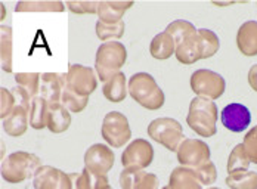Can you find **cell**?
Wrapping results in <instances>:
<instances>
[{"label":"cell","instance_id":"1","mask_svg":"<svg viewBox=\"0 0 257 189\" xmlns=\"http://www.w3.org/2000/svg\"><path fill=\"white\" fill-rule=\"evenodd\" d=\"M217 118H219V111L217 105L206 98H194L191 101L186 123L188 126L203 137H211L217 132Z\"/></svg>","mask_w":257,"mask_h":189},{"label":"cell","instance_id":"2","mask_svg":"<svg viewBox=\"0 0 257 189\" xmlns=\"http://www.w3.org/2000/svg\"><path fill=\"white\" fill-rule=\"evenodd\" d=\"M128 95L141 107L150 111L160 109L164 105L166 96L155 79L148 73L133 74L128 80Z\"/></svg>","mask_w":257,"mask_h":189},{"label":"cell","instance_id":"3","mask_svg":"<svg viewBox=\"0 0 257 189\" xmlns=\"http://www.w3.org/2000/svg\"><path fill=\"white\" fill-rule=\"evenodd\" d=\"M43 161L26 151H17L9 154L2 162V176L9 183H20L36 176V173L43 167Z\"/></svg>","mask_w":257,"mask_h":189},{"label":"cell","instance_id":"4","mask_svg":"<svg viewBox=\"0 0 257 189\" xmlns=\"http://www.w3.org/2000/svg\"><path fill=\"white\" fill-rule=\"evenodd\" d=\"M127 61V51L118 42H106L102 43L96 51L95 59V71L103 83L120 73L121 67Z\"/></svg>","mask_w":257,"mask_h":189},{"label":"cell","instance_id":"5","mask_svg":"<svg viewBox=\"0 0 257 189\" xmlns=\"http://www.w3.org/2000/svg\"><path fill=\"white\" fill-rule=\"evenodd\" d=\"M148 135L154 142L163 145L172 152H178L180 143L185 140L182 124L170 117H160L151 121L148 126Z\"/></svg>","mask_w":257,"mask_h":189},{"label":"cell","instance_id":"6","mask_svg":"<svg viewBox=\"0 0 257 189\" xmlns=\"http://www.w3.org/2000/svg\"><path fill=\"white\" fill-rule=\"evenodd\" d=\"M191 89L200 98H206L210 101H216L222 98L226 89L225 79L207 68H201L192 73L191 76Z\"/></svg>","mask_w":257,"mask_h":189},{"label":"cell","instance_id":"7","mask_svg":"<svg viewBox=\"0 0 257 189\" xmlns=\"http://www.w3.org/2000/svg\"><path fill=\"white\" fill-rule=\"evenodd\" d=\"M103 140L112 148H121L132 137L127 117L118 111H111L105 115L101 127Z\"/></svg>","mask_w":257,"mask_h":189},{"label":"cell","instance_id":"8","mask_svg":"<svg viewBox=\"0 0 257 189\" xmlns=\"http://www.w3.org/2000/svg\"><path fill=\"white\" fill-rule=\"evenodd\" d=\"M65 76H67V87H70L80 96L89 98L98 87V74L90 67L71 64Z\"/></svg>","mask_w":257,"mask_h":189},{"label":"cell","instance_id":"9","mask_svg":"<svg viewBox=\"0 0 257 189\" xmlns=\"http://www.w3.org/2000/svg\"><path fill=\"white\" fill-rule=\"evenodd\" d=\"M154 160V148L147 139H135L126 146L121 154V164L124 168L144 170Z\"/></svg>","mask_w":257,"mask_h":189},{"label":"cell","instance_id":"10","mask_svg":"<svg viewBox=\"0 0 257 189\" xmlns=\"http://www.w3.org/2000/svg\"><path fill=\"white\" fill-rule=\"evenodd\" d=\"M210 148L200 139H185L178 149V161L183 167L197 168L210 161Z\"/></svg>","mask_w":257,"mask_h":189},{"label":"cell","instance_id":"11","mask_svg":"<svg viewBox=\"0 0 257 189\" xmlns=\"http://www.w3.org/2000/svg\"><path fill=\"white\" fill-rule=\"evenodd\" d=\"M115 155L112 149L103 143H95L84 154V167L93 176H105L114 165Z\"/></svg>","mask_w":257,"mask_h":189},{"label":"cell","instance_id":"12","mask_svg":"<svg viewBox=\"0 0 257 189\" xmlns=\"http://www.w3.org/2000/svg\"><path fill=\"white\" fill-rule=\"evenodd\" d=\"M34 189H74L71 174L52 165H43L33 179Z\"/></svg>","mask_w":257,"mask_h":189},{"label":"cell","instance_id":"13","mask_svg":"<svg viewBox=\"0 0 257 189\" xmlns=\"http://www.w3.org/2000/svg\"><path fill=\"white\" fill-rule=\"evenodd\" d=\"M222 124L233 133H241L247 130L251 123V112L242 104H229L220 112Z\"/></svg>","mask_w":257,"mask_h":189},{"label":"cell","instance_id":"14","mask_svg":"<svg viewBox=\"0 0 257 189\" xmlns=\"http://www.w3.org/2000/svg\"><path fill=\"white\" fill-rule=\"evenodd\" d=\"M67 84V76L61 73H43L42 74V86H40V95L45 98L49 104L61 102L64 87Z\"/></svg>","mask_w":257,"mask_h":189},{"label":"cell","instance_id":"15","mask_svg":"<svg viewBox=\"0 0 257 189\" xmlns=\"http://www.w3.org/2000/svg\"><path fill=\"white\" fill-rule=\"evenodd\" d=\"M236 46L245 56L257 55V21H245L236 33Z\"/></svg>","mask_w":257,"mask_h":189},{"label":"cell","instance_id":"16","mask_svg":"<svg viewBox=\"0 0 257 189\" xmlns=\"http://www.w3.org/2000/svg\"><path fill=\"white\" fill-rule=\"evenodd\" d=\"M28 126H30V111L20 105H15L14 111L3 120V130L14 137L24 135Z\"/></svg>","mask_w":257,"mask_h":189},{"label":"cell","instance_id":"17","mask_svg":"<svg viewBox=\"0 0 257 189\" xmlns=\"http://www.w3.org/2000/svg\"><path fill=\"white\" fill-rule=\"evenodd\" d=\"M71 126V114L62 102L49 104L48 129L52 133H64Z\"/></svg>","mask_w":257,"mask_h":189},{"label":"cell","instance_id":"18","mask_svg":"<svg viewBox=\"0 0 257 189\" xmlns=\"http://www.w3.org/2000/svg\"><path fill=\"white\" fill-rule=\"evenodd\" d=\"M169 188L170 189H203L201 182L198 180L194 168L191 167H176L170 173L169 179Z\"/></svg>","mask_w":257,"mask_h":189},{"label":"cell","instance_id":"19","mask_svg":"<svg viewBox=\"0 0 257 189\" xmlns=\"http://www.w3.org/2000/svg\"><path fill=\"white\" fill-rule=\"evenodd\" d=\"M133 6V2H99L98 6V17L99 21L106 24H115L123 21V15Z\"/></svg>","mask_w":257,"mask_h":189},{"label":"cell","instance_id":"20","mask_svg":"<svg viewBox=\"0 0 257 189\" xmlns=\"http://www.w3.org/2000/svg\"><path fill=\"white\" fill-rule=\"evenodd\" d=\"M102 92L103 96L109 102H114V104L123 102L128 95V81L126 80V74L120 71L118 74L111 77L103 84Z\"/></svg>","mask_w":257,"mask_h":189},{"label":"cell","instance_id":"21","mask_svg":"<svg viewBox=\"0 0 257 189\" xmlns=\"http://www.w3.org/2000/svg\"><path fill=\"white\" fill-rule=\"evenodd\" d=\"M176 59L180 64L191 65L195 64L197 61L203 59V52H201V45H200V36L198 33L186 39L179 46H176Z\"/></svg>","mask_w":257,"mask_h":189},{"label":"cell","instance_id":"22","mask_svg":"<svg viewBox=\"0 0 257 189\" xmlns=\"http://www.w3.org/2000/svg\"><path fill=\"white\" fill-rule=\"evenodd\" d=\"M150 52L153 55V58L158 61H166L173 54H176V43L172 39V36H169L166 31L157 34L151 45H150Z\"/></svg>","mask_w":257,"mask_h":189},{"label":"cell","instance_id":"23","mask_svg":"<svg viewBox=\"0 0 257 189\" xmlns=\"http://www.w3.org/2000/svg\"><path fill=\"white\" fill-rule=\"evenodd\" d=\"M48 115H49V102L42 96H36L33 99L30 109V126L36 130H42L48 127Z\"/></svg>","mask_w":257,"mask_h":189},{"label":"cell","instance_id":"24","mask_svg":"<svg viewBox=\"0 0 257 189\" xmlns=\"http://www.w3.org/2000/svg\"><path fill=\"white\" fill-rule=\"evenodd\" d=\"M0 54H2V68L5 73H12V27H0Z\"/></svg>","mask_w":257,"mask_h":189},{"label":"cell","instance_id":"25","mask_svg":"<svg viewBox=\"0 0 257 189\" xmlns=\"http://www.w3.org/2000/svg\"><path fill=\"white\" fill-rule=\"evenodd\" d=\"M166 33L169 36H172V39L175 40L176 46H179L180 43H183L186 39H189L191 36L197 34L198 30L194 27V24H191L189 21H185V20H176L173 23H170L167 28H166Z\"/></svg>","mask_w":257,"mask_h":189},{"label":"cell","instance_id":"26","mask_svg":"<svg viewBox=\"0 0 257 189\" xmlns=\"http://www.w3.org/2000/svg\"><path fill=\"white\" fill-rule=\"evenodd\" d=\"M250 164H251V160H250V157H248V154L245 151L244 143H239L232 149V152L229 154V160H228V167L226 168H228V173L232 174V173H236V171L248 170Z\"/></svg>","mask_w":257,"mask_h":189},{"label":"cell","instance_id":"27","mask_svg":"<svg viewBox=\"0 0 257 189\" xmlns=\"http://www.w3.org/2000/svg\"><path fill=\"white\" fill-rule=\"evenodd\" d=\"M226 185L231 189H257V171H236L228 174Z\"/></svg>","mask_w":257,"mask_h":189},{"label":"cell","instance_id":"28","mask_svg":"<svg viewBox=\"0 0 257 189\" xmlns=\"http://www.w3.org/2000/svg\"><path fill=\"white\" fill-rule=\"evenodd\" d=\"M62 2H21L17 5V12H64Z\"/></svg>","mask_w":257,"mask_h":189},{"label":"cell","instance_id":"29","mask_svg":"<svg viewBox=\"0 0 257 189\" xmlns=\"http://www.w3.org/2000/svg\"><path fill=\"white\" fill-rule=\"evenodd\" d=\"M124 21H120V23H115V24H106L102 21H98L96 23V37L102 42H115L118 39H121L124 36Z\"/></svg>","mask_w":257,"mask_h":189},{"label":"cell","instance_id":"30","mask_svg":"<svg viewBox=\"0 0 257 189\" xmlns=\"http://www.w3.org/2000/svg\"><path fill=\"white\" fill-rule=\"evenodd\" d=\"M198 36H200L203 59L211 58L213 55L217 54V51L220 48V42H219V37L216 36V33H213L211 30H207V28H201V30H198Z\"/></svg>","mask_w":257,"mask_h":189},{"label":"cell","instance_id":"31","mask_svg":"<svg viewBox=\"0 0 257 189\" xmlns=\"http://www.w3.org/2000/svg\"><path fill=\"white\" fill-rule=\"evenodd\" d=\"M15 81H17V86L24 87L33 98L40 95V86H42L40 73H17Z\"/></svg>","mask_w":257,"mask_h":189},{"label":"cell","instance_id":"32","mask_svg":"<svg viewBox=\"0 0 257 189\" xmlns=\"http://www.w3.org/2000/svg\"><path fill=\"white\" fill-rule=\"evenodd\" d=\"M61 102L68 108L70 112H81L83 109L87 107V104H89V98H86V96H80V95H77L76 92H73L70 87H67V84H65Z\"/></svg>","mask_w":257,"mask_h":189},{"label":"cell","instance_id":"33","mask_svg":"<svg viewBox=\"0 0 257 189\" xmlns=\"http://www.w3.org/2000/svg\"><path fill=\"white\" fill-rule=\"evenodd\" d=\"M144 176H145L144 170L124 168L120 173V186H121V189H136Z\"/></svg>","mask_w":257,"mask_h":189},{"label":"cell","instance_id":"34","mask_svg":"<svg viewBox=\"0 0 257 189\" xmlns=\"http://www.w3.org/2000/svg\"><path fill=\"white\" fill-rule=\"evenodd\" d=\"M194 171H195L198 180L201 182V185H204V186L213 185L217 179V170H216V165L213 161H208L201 167L194 168Z\"/></svg>","mask_w":257,"mask_h":189},{"label":"cell","instance_id":"35","mask_svg":"<svg viewBox=\"0 0 257 189\" xmlns=\"http://www.w3.org/2000/svg\"><path fill=\"white\" fill-rule=\"evenodd\" d=\"M71 177H73L74 189H93L95 186V176L86 167L83 168L80 174L71 173Z\"/></svg>","mask_w":257,"mask_h":189},{"label":"cell","instance_id":"36","mask_svg":"<svg viewBox=\"0 0 257 189\" xmlns=\"http://www.w3.org/2000/svg\"><path fill=\"white\" fill-rule=\"evenodd\" d=\"M15 98L11 90L2 87L0 89V117L5 120L15 108Z\"/></svg>","mask_w":257,"mask_h":189},{"label":"cell","instance_id":"37","mask_svg":"<svg viewBox=\"0 0 257 189\" xmlns=\"http://www.w3.org/2000/svg\"><path fill=\"white\" fill-rule=\"evenodd\" d=\"M242 143L245 146V151H247L251 162L257 164V126L247 132V135L244 136Z\"/></svg>","mask_w":257,"mask_h":189},{"label":"cell","instance_id":"38","mask_svg":"<svg viewBox=\"0 0 257 189\" xmlns=\"http://www.w3.org/2000/svg\"><path fill=\"white\" fill-rule=\"evenodd\" d=\"M67 6L78 15H84V14H98V6L99 2H70L67 3Z\"/></svg>","mask_w":257,"mask_h":189},{"label":"cell","instance_id":"39","mask_svg":"<svg viewBox=\"0 0 257 189\" xmlns=\"http://www.w3.org/2000/svg\"><path fill=\"white\" fill-rule=\"evenodd\" d=\"M11 92H12V95H14V98H15V104H17V105L28 109V111L31 109V104H33V99H34V98L27 92L24 87L17 86V87H14Z\"/></svg>","mask_w":257,"mask_h":189},{"label":"cell","instance_id":"40","mask_svg":"<svg viewBox=\"0 0 257 189\" xmlns=\"http://www.w3.org/2000/svg\"><path fill=\"white\" fill-rule=\"evenodd\" d=\"M136 189H161L160 188V180L154 173H145L142 180L139 182Z\"/></svg>","mask_w":257,"mask_h":189},{"label":"cell","instance_id":"41","mask_svg":"<svg viewBox=\"0 0 257 189\" xmlns=\"http://www.w3.org/2000/svg\"><path fill=\"white\" fill-rule=\"evenodd\" d=\"M93 189H112V186L109 185L108 176H95V186Z\"/></svg>","mask_w":257,"mask_h":189},{"label":"cell","instance_id":"42","mask_svg":"<svg viewBox=\"0 0 257 189\" xmlns=\"http://www.w3.org/2000/svg\"><path fill=\"white\" fill-rule=\"evenodd\" d=\"M248 84L251 86L254 92H257V64L253 65L248 71Z\"/></svg>","mask_w":257,"mask_h":189},{"label":"cell","instance_id":"43","mask_svg":"<svg viewBox=\"0 0 257 189\" xmlns=\"http://www.w3.org/2000/svg\"><path fill=\"white\" fill-rule=\"evenodd\" d=\"M208 189H220V188H216V186H213V188H208Z\"/></svg>","mask_w":257,"mask_h":189},{"label":"cell","instance_id":"44","mask_svg":"<svg viewBox=\"0 0 257 189\" xmlns=\"http://www.w3.org/2000/svg\"><path fill=\"white\" fill-rule=\"evenodd\" d=\"M161 189H170L169 186H164V188H161Z\"/></svg>","mask_w":257,"mask_h":189}]
</instances>
